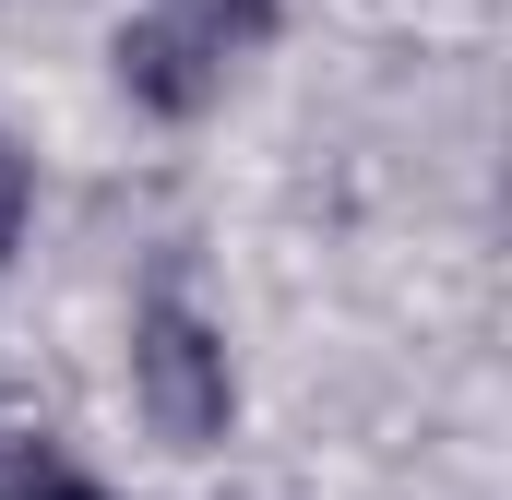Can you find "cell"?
Segmentation results:
<instances>
[{
  "mask_svg": "<svg viewBox=\"0 0 512 500\" xmlns=\"http://www.w3.org/2000/svg\"><path fill=\"white\" fill-rule=\"evenodd\" d=\"M131 393H143V417H155V441H167V453H215V441H227V417H239L227 334H215L179 286H155V298L131 310Z\"/></svg>",
  "mask_w": 512,
  "mask_h": 500,
  "instance_id": "cell-1",
  "label": "cell"
},
{
  "mask_svg": "<svg viewBox=\"0 0 512 500\" xmlns=\"http://www.w3.org/2000/svg\"><path fill=\"white\" fill-rule=\"evenodd\" d=\"M120 84H131V108H155V120H203L215 108V84H227V60L191 36V24H167V12H143V24H120Z\"/></svg>",
  "mask_w": 512,
  "mask_h": 500,
  "instance_id": "cell-2",
  "label": "cell"
},
{
  "mask_svg": "<svg viewBox=\"0 0 512 500\" xmlns=\"http://www.w3.org/2000/svg\"><path fill=\"white\" fill-rule=\"evenodd\" d=\"M155 12H167V24H191L215 60H251L262 36H274V0H155Z\"/></svg>",
  "mask_w": 512,
  "mask_h": 500,
  "instance_id": "cell-3",
  "label": "cell"
},
{
  "mask_svg": "<svg viewBox=\"0 0 512 500\" xmlns=\"http://www.w3.org/2000/svg\"><path fill=\"white\" fill-rule=\"evenodd\" d=\"M0 500H108V489H96L84 465H60L48 441H12V453H0Z\"/></svg>",
  "mask_w": 512,
  "mask_h": 500,
  "instance_id": "cell-4",
  "label": "cell"
},
{
  "mask_svg": "<svg viewBox=\"0 0 512 500\" xmlns=\"http://www.w3.org/2000/svg\"><path fill=\"white\" fill-rule=\"evenodd\" d=\"M24 215H36V167H24V143L0 131V262H12V239H24Z\"/></svg>",
  "mask_w": 512,
  "mask_h": 500,
  "instance_id": "cell-5",
  "label": "cell"
}]
</instances>
